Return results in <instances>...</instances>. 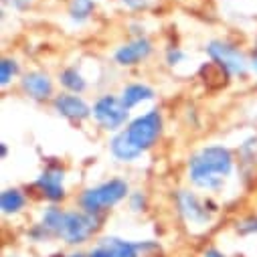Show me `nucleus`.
<instances>
[{"mask_svg":"<svg viewBox=\"0 0 257 257\" xmlns=\"http://www.w3.org/2000/svg\"><path fill=\"white\" fill-rule=\"evenodd\" d=\"M233 170V156L223 146H207L188 162V174L195 186L215 190Z\"/></svg>","mask_w":257,"mask_h":257,"instance_id":"obj_1","label":"nucleus"},{"mask_svg":"<svg viewBox=\"0 0 257 257\" xmlns=\"http://www.w3.org/2000/svg\"><path fill=\"white\" fill-rule=\"evenodd\" d=\"M125 197H127V184L123 180H119V178H111V180H107V182H103L99 186L87 188L81 195V199H79V205H81V209L85 213L97 215L103 209L117 205Z\"/></svg>","mask_w":257,"mask_h":257,"instance_id":"obj_2","label":"nucleus"},{"mask_svg":"<svg viewBox=\"0 0 257 257\" xmlns=\"http://www.w3.org/2000/svg\"><path fill=\"white\" fill-rule=\"evenodd\" d=\"M97 215H89L85 211H69L63 217V225L59 231V237L69 243V245H77V243H85L93 231L99 227L97 225Z\"/></svg>","mask_w":257,"mask_h":257,"instance_id":"obj_3","label":"nucleus"},{"mask_svg":"<svg viewBox=\"0 0 257 257\" xmlns=\"http://www.w3.org/2000/svg\"><path fill=\"white\" fill-rule=\"evenodd\" d=\"M127 136L130 140L140 148V150H148L156 144L160 132H162V117L158 113V109H152L140 117H136L130 125H127Z\"/></svg>","mask_w":257,"mask_h":257,"instance_id":"obj_4","label":"nucleus"},{"mask_svg":"<svg viewBox=\"0 0 257 257\" xmlns=\"http://www.w3.org/2000/svg\"><path fill=\"white\" fill-rule=\"evenodd\" d=\"M207 53H209V57L213 59V63H217L219 67H223L229 75H245L247 73V59H245V55L237 49V47H233V45H229V43H223V41H213V43H209L207 45Z\"/></svg>","mask_w":257,"mask_h":257,"instance_id":"obj_5","label":"nucleus"},{"mask_svg":"<svg viewBox=\"0 0 257 257\" xmlns=\"http://www.w3.org/2000/svg\"><path fill=\"white\" fill-rule=\"evenodd\" d=\"M93 117L103 130H117L127 119V107L115 95H103L93 105Z\"/></svg>","mask_w":257,"mask_h":257,"instance_id":"obj_6","label":"nucleus"},{"mask_svg":"<svg viewBox=\"0 0 257 257\" xmlns=\"http://www.w3.org/2000/svg\"><path fill=\"white\" fill-rule=\"evenodd\" d=\"M176 201H178V209H180L182 217H184L188 223H195V225H205V223H209L211 213H209L207 207L199 201L197 195H192V192H188V190H180L178 197H176Z\"/></svg>","mask_w":257,"mask_h":257,"instance_id":"obj_7","label":"nucleus"},{"mask_svg":"<svg viewBox=\"0 0 257 257\" xmlns=\"http://www.w3.org/2000/svg\"><path fill=\"white\" fill-rule=\"evenodd\" d=\"M150 53H152V43L144 37H138L115 51V63L121 67H130V65H136V63L144 61Z\"/></svg>","mask_w":257,"mask_h":257,"instance_id":"obj_8","label":"nucleus"},{"mask_svg":"<svg viewBox=\"0 0 257 257\" xmlns=\"http://www.w3.org/2000/svg\"><path fill=\"white\" fill-rule=\"evenodd\" d=\"M55 109L67 119L73 121H81L85 117H89L91 109L89 105L79 97V95H69V93H63L55 97Z\"/></svg>","mask_w":257,"mask_h":257,"instance_id":"obj_9","label":"nucleus"},{"mask_svg":"<svg viewBox=\"0 0 257 257\" xmlns=\"http://www.w3.org/2000/svg\"><path fill=\"white\" fill-rule=\"evenodd\" d=\"M37 186L41 188V192L53 203L61 201L65 197V188H63V170L61 168H47L39 178H37Z\"/></svg>","mask_w":257,"mask_h":257,"instance_id":"obj_10","label":"nucleus"},{"mask_svg":"<svg viewBox=\"0 0 257 257\" xmlns=\"http://www.w3.org/2000/svg\"><path fill=\"white\" fill-rule=\"evenodd\" d=\"M23 89L29 97L41 101V99H47V97L53 95V81L47 73L33 71V73H27L23 77Z\"/></svg>","mask_w":257,"mask_h":257,"instance_id":"obj_11","label":"nucleus"},{"mask_svg":"<svg viewBox=\"0 0 257 257\" xmlns=\"http://www.w3.org/2000/svg\"><path fill=\"white\" fill-rule=\"evenodd\" d=\"M140 148L130 140V136H127V132H121L117 136H113L111 140V154L121 160V162H132L140 156Z\"/></svg>","mask_w":257,"mask_h":257,"instance_id":"obj_12","label":"nucleus"},{"mask_svg":"<svg viewBox=\"0 0 257 257\" xmlns=\"http://www.w3.org/2000/svg\"><path fill=\"white\" fill-rule=\"evenodd\" d=\"M99 245L109 249L113 257H138L140 253V243H132L119 237H105L99 241Z\"/></svg>","mask_w":257,"mask_h":257,"instance_id":"obj_13","label":"nucleus"},{"mask_svg":"<svg viewBox=\"0 0 257 257\" xmlns=\"http://www.w3.org/2000/svg\"><path fill=\"white\" fill-rule=\"evenodd\" d=\"M154 97V91L148 87V85H142V83H132V85H127L125 89H123V93H121V101H123V105L130 109V107H134V105H138V103H142V101H148V99H152Z\"/></svg>","mask_w":257,"mask_h":257,"instance_id":"obj_14","label":"nucleus"},{"mask_svg":"<svg viewBox=\"0 0 257 257\" xmlns=\"http://www.w3.org/2000/svg\"><path fill=\"white\" fill-rule=\"evenodd\" d=\"M25 203H27V199L19 188H7L3 195H0V209H3V213H7V215L19 213L25 207Z\"/></svg>","mask_w":257,"mask_h":257,"instance_id":"obj_15","label":"nucleus"},{"mask_svg":"<svg viewBox=\"0 0 257 257\" xmlns=\"http://www.w3.org/2000/svg\"><path fill=\"white\" fill-rule=\"evenodd\" d=\"M59 81H61L63 87L69 89V91H73V93H81V91H85V87H87L83 75H81L75 67H67L65 71H61Z\"/></svg>","mask_w":257,"mask_h":257,"instance_id":"obj_16","label":"nucleus"},{"mask_svg":"<svg viewBox=\"0 0 257 257\" xmlns=\"http://www.w3.org/2000/svg\"><path fill=\"white\" fill-rule=\"evenodd\" d=\"M95 11V3L93 0H71L69 5V17L75 23H83L87 21Z\"/></svg>","mask_w":257,"mask_h":257,"instance_id":"obj_17","label":"nucleus"},{"mask_svg":"<svg viewBox=\"0 0 257 257\" xmlns=\"http://www.w3.org/2000/svg\"><path fill=\"white\" fill-rule=\"evenodd\" d=\"M63 217H65V211H61V209H57V207H49V209L43 213L41 223H43L55 237H59V231H61V225H63Z\"/></svg>","mask_w":257,"mask_h":257,"instance_id":"obj_18","label":"nucleus"},{"mask_svg":"<svg viewBox=\"0 0 257 257\" xmlns=\"http://www.w3.org/2000/svg\"><path fill=\"white\" fill-rule=\"evenodd\" d=\"M17 73H19L17 61L15 59H3V63H0V83H3V87H7Z\"/></svg>","mask_w":257,"mask_h":257,"instance_id":"obj_19","label":"nucleus"},{"mask_svg":"<svg viewBox=\"0 0 257 257\" xmlns=\"http://www.w3.org/2000/svg\"><path fill=\"white\" fill-rule=\"evenodd\" d=\"M239 233H241V235L257 233V217H249V219H245V221L239 225Z\"/></svg>","mask_w":257,"mask_h":257,"instance_id":"obj_20","label":"nucleus"},{"mask_svg":"<svg viewBox=\"0 0 257 257\" xmlns=\"http://www.w3.org/2000/svg\"><path fill=\"white\" fill-rule=\"evenodd\" d=\"M144 205H146V199H144L142 192H134V195L130 197V207H132V211H142Z\"/></svg>","mask_w":257,"mask_h":257,"instance_id":"obj_21","label":"nucleus"},{"mask_svg":"<svg viewBox=\"0 0 257 257\" xmlns=\"http://www.w3.org/2000/svg\"><path fill=\"white\" fill-rule=\"evenodd\" d=\"M121 3L132 11H144V9H148V5L152 3V0H121Z\"/></svg>","mask_w":257,"mask_h":257,"instance_id":"obj_22","label":"nucleus"},{"mask_svg":"<svg viewBox=\"0 0 257 257\" xmlns=\"http://www.w3.org/2000/svg\"><path fill=\"white\" fill-rule=\"evenodd\" d=\"M5 3L17 11H29L31 5H33V0H5Z\"/></svg>","mask_w":257,"mask_h":257,"instance_id":"obj_23","label":"nucleus"},{"mask_svg":"<svg viewBox=\"0 0 257 257\" xmlns=\"http://www.w3.org/2000/svg\"><path fill=\"white\" fill-rule=\"evenodd\" d=\"M182 57H184L182 51H178V49H170L168 55H166V61H168V65H176V63H178Z\"/></svg>","mask_w":257,"mask_h":257,"instance_id":"obj_24","label":"nucleus"},{"mask_svg":"<svg viewBox=\"0 0 257 257\" xmlns=\"http://www.w3.org/2000/svg\"><path fill=\"white\" fill-rule=\"evenodd\" d=\"M89 257H113V255H111V251H109V249H105L103 245H97V247L89 253Z\"/></svg>","mask_w":257,"mask_h":257,"instance_id":"obj_25","label":"nucleus"},{"mask_svg":"<svg viewBox=\"0 0 257 257\" xmlns=\"http://www.w3.org/2000/svg\"><path fill=\"white\" fill-rule=\"evenodd\" d=\"M203 257H225L219 249H215V247H211V249H207L205 253H203Z\"/></svg>","mask_w":257,"mask_h":257,"instance_id":"obj_26","label":"nucleus"},{"mask_svg":"<svg viewBox=\"0 0 257 257\" xmlns=\"http://www.w3.org/2000/svg\"><path fill=\"white\" fill-rule=\"evenodd\" d=\"M251 67H253V71L257 73V47H255L253 53H251Z\"/></svg>","mask_w":257,"mask_h":257,"instance_id":"obj_27","label":"nucleus"},{"mask_svg":"<svg viewBox=\"0 0 257 257\" xmlns=\"http://www.w3.org/2000/svg\"><path fill=\"white\" fill-rule=\"evenodd\" d=\"M0 152H3V158H7V154H9V148H7V144H3V146H0Z\"/></svg>","mask_w":257,"mask_h":257,"instance_id":"obj_28","label":"nucleus"},{"mask_svg":"<svg viewBox=\"0 0 257 257\" xmlns=\"http://www.w3.org/2000/svg\"><path fill=\"white\" fill-rule=\"evenodd\" d=\"M67 257H85V255H81V253H73V255H67Z\"/></svg>","mask_w":257,"mask_h":257,"instance_id":"obj_29","label":"nucleus"}]
</instances>
